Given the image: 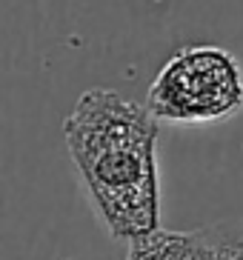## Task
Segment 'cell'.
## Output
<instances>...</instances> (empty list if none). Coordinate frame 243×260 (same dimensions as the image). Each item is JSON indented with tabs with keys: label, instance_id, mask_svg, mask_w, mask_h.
<instances>
[{
	"label": "cell",
	"instance_id": "cell-4",
	"mask_svg": "<svg viewBox=\"0 0 243 260\" xmlns=\"http://www.w3.org/2000/svg\"><path fill=\"white\" fill-rule=\"evenodd\" d=\"M195 232L200 260H243V220H223Z\"/></svg>",
	"mask_w": 243,
	"mask_h": 260
},
{
	"label": "cell",
	"instance_id": "cell-1",
	"mask_svg": "<svg viewBox=\"0 0 243 260\" xmlns=\"http://www.w3.org/2000/svg\"><path fill=\"white\" fill-rule=\"evenodd\" d=\"M158 117L112 89L80 94L63 120L69 154L112 237L132 243L160 229Z\"/></svg>",
	"mask_w": 243,
	"mask_h": 260
},
{
	"label": "cell",
	"instance_id": "cell-2",
	"mask_svg": "<svg viewBox=\"0 0 243 260\" xmlns=\"http://www.w3.org/2000/svg\"><path fill=\"white\" fill-rule=\"evenodd\" d=\"M146 106L158 120L169 123L221 120L243 106V72L226 49H180L152 80Z\"/></svg>",
	"mask_w": 243,
	"mask_h": 260
},
{
	"label": "cell",
	"instance_id": "cell-3",
	"mask_svg": "<svg viewBox=\"0 0 243 260\" xmlns=\"http://www.w3.org/2000/svg\"><path fill=\"white\" fill-rule=\"evenodd\" d=\"M126 260H200L198 232L155 229L132 240Z\"/></svg>",
	"mask_w": 243,
	"mask_h": 260
}]
</instances>
